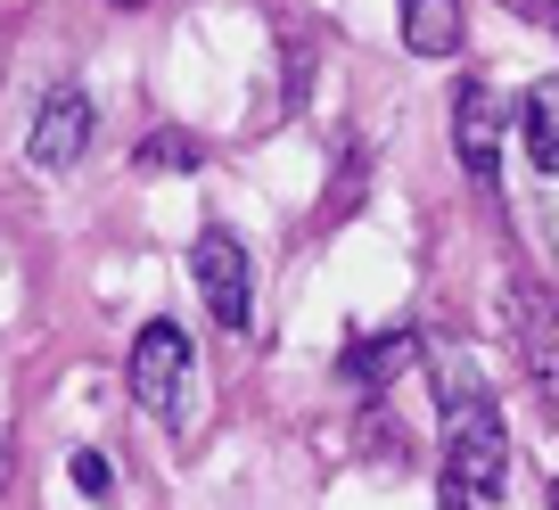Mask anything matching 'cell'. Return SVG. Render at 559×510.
I'll return each mask as SVG.
<instances>
[{
  "instance_id": "obj_1",
  "label": "cell",
  "mask_w": 559,
  "mask_h": 510,
  "mask_svg": "<svg viewBox=\"0 0 559 510\" xmlns=\"http://www.w3.org/2000/svg\"><path fill=\"white\" fill-rule=\"evenodd\" d=\"M444 412V486H461L469 502H502V477H510V428H502V404H493L486 379L437 395Z\"/></svg>"
},
{
  "instance_id": "obj_2",
  "label": "cell",
  "mask_w": 559,
  "mask_h": 510,
  "mask_svg": "<svg viewBox=\"0 0 559 510\" xmlns=\"http://www.w3.org/2000/svg\"><path fill=\"white\" fill-rule=\"evenodd\" d=\"M190 379H198L190 330H181L174 313H157L148 330L132 337V395H140V412L165 420V428H181V412H190Z\"/></svg>"
},
{
  "instance_id": "obj_3",
  "label": "cell",
  "mask_w": 559,
  "mask_h": 510,
  "mask_svg": "<svg viewBox=\"0 0 559 510\" xmlns=\"http://www.w3.org/2000/svg\"><path fill=\"white\" fill-rule=\"evenodd\" d=\"M190 281H198V297H206L214 330L247 337V321H255V264H247L239 230H223V223L198 230V247H190Z\"/></svg>"
},
{
  "instance_id": "obj_4",
  "label": "cell",
  "mask_w": 559,
  "mask_h": 510,
  "mask_svg": "<svg viewBox=\"0 0 559 510\" xmlns=\"http://www.w3.org/2000/svg\"><path fill=\"white\" fill-rule=\"evenodd\" d=\"M502 313H510V354H519L526 388H535L543 412L559 420V297H543L535 281H510Z\"/></svg>"
},
{
  "instance_id": "obj_5",
  "label": "cell",
  "mask_w": 559,
  "mask_h": 510,
  "mask_svg": "<svg viewBox=\"0 0 559 510\" xmlns=\"http://www.w3.org/2000/svg\"><path fill=\"white\" fill-rule=\"evenodd\" d=\"M453 149H461V174L477 190H502V91L486 74H469L453 91Z\"/></svg>"
},
{
  "instance_id": "obj_6",
  "label": "cell",
  "mask_w": 559,
  "mask_h": 510,
  "mask_svg": "<svg viewBox=\"0 0 559 510\" xmlns=\"http://www.w3.org/2000/svg\"><path fill=\"white\" fill-rule=\"evenodd\" d=\"M91 149V99L74 83H58V91H41V107H34V132H25V157L41 165V174H67L74 157Z\"/></svg>"
},
{
  "instance_id": "obj_7",
  "label": "cell",
  "mask_w": 559,
  "mask_h": 510,
  "mask_svg": "<svg viewBox=\"0 0 559 510\" xmlns=\"http://www.w3.org/2000/svg\"><path fill=\"white\" fill-rule=\"evenodd\" d=\"M419 354H428V337H419V330H386V337H362V346H346V363H337V370H346L354 388L370 379V395H379L395 370L419 363Z\"/></svg>"
},
{
  "instance_id": "obj_8",
  "label": "cell",
  "mask_w": 559,
  "mask_h": 510,
  "mask_svg": "<svg viewBox=\"0 0 559 510\" xmlns=\"http://www.w3.org/2000/svg\"><path fill=\"white\" fill-rule=\"evenodd\" d=\"M469 17H461V0H403V50L412 58H453Z\"/></svg>"
},
{
  "instance_id": "obj_9",
  "label": "cell",
  "mask_w": 559,
  "mask_h": 510,
  "mask_svg": "<svg viewBox=\"0 0 559 510\" xmlns=\"http://www.w3.org/2000/svg\"><path fill=\"white\" fill-rule=\"evenodd\" d=\"M519 141H526V157H535L543 174H559V74L526 83V99H519Z\"/></svg>"
},
{
  "instance_id": "obj_10",
  "label": "cell",
  "mask_w": 559,
  "mask_h": 510,
  "mask_svg": "<svg viewBox=\"0 0 559 510\" xmlns=\"http://www.w3.org/2000/svg\"><path fill=\"white\" fill-rule=\"evenodd\" d=\"M198 165H206L198 132H174V123H165V132H148V141H140V174H198Z\"/></svg>"
},
{
  "instance_id": "obj_11",
  "label": "cell",
  "mask_w": 559,
  "mask_h": 510,
  "mask_svg": "<svg viewBox=\"0 0 559 510\" xmlns=\"http://www.w3.org/2000/svg\"><path fill=\"white\" fill-rule=\"evenodd\" d=\"M74 486H83L91 502H116V461L107 453H74Z\"/></svg>"
},
{
  "instance_id": "obj_12",
  "label": "cell",
  "mask_w": 559,
  "mask_h": 510,
  "mask_svg": "<svg viewBox=\"0 0 559 510\" xmlns=\"http://www.w3.org/2000/svg\"><path fill=\"white\" fill-rule=\"evenodd\" d=\"M437 510H486V502H469L461 486H444V477H437Z\"/></svg>"
},
{
  "instance_id": "obj_13",
  "label": "cell",
  "mask_w": 559,
  "mask_h": 510,
  "mask_svg": "<svg viewBox=\"0 0 559 510\" xmlns=\"http://www.w3.org/2000/svg\"><path fill=\"white\" fill-rule=\"evenodd\" d=\"M535 17H543V25H551V34H559V0H535Z\"/></svg>"
},
{
  "instance_id": "obj_14",
  "label": "cell",
  "mask_w": 559,
  "mask_h": 510,
  "mask_svg": "<svg viewBox=\"0 0 559 510\" xmlns=\"http://www.w3.org/2000/svg\"><path fill=\"white\" fill-rule=\"evenodd\" d=\"M107 9H140V0H107Z\"/></svg>"
},
{
  "instance_id": "obj_15",
  "label": "cell",
  "mask_w": 559,
  "mask_h": 510,
  "mask_svg": "<svg viewBox=\"0 0 559 510\" xmlns=\"http://www.w3.org/2000/svg\"><path fill=\"white\" fill-rule=\"evenodd\" d=\"M551 510H559V477H551Z\"/></svg>"
},
{
  "instance_id": "obj_16",
  "label": "cell",
  "mask_w": 559,
  "mask_h": 510,
  "mask_svg": "<svg viewBox=\"0 0 559 510\" xmlns=\"http://www.w3.org/2000/svg\"><path fill=\"white\" fill-rule=\"evenodd\" d=\"M0 470H9V453H0Z\"/></svg>"
}]
</instances>
